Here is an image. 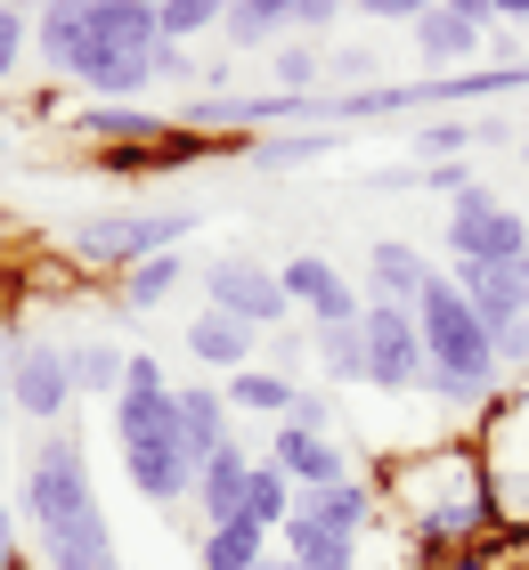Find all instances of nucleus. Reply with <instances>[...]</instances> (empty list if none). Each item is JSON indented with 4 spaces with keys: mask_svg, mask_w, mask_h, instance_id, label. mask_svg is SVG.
Here are the masks:
<instances>
[{
    "mask_svg": "<svg viewBox=\"0 0 529 570\" xmlns=\"http://www.w3.org/2000/svg\"><path fill=\"white\" fill-rule=\"evenodd\" d=\"M489 24H497V9H489V0H440V9H423V17L408 24V41H415V58H423V66L464 73L472 58H481Z\"/></svg>",
    "mask_w": 529,
    "mask_h": 570,
    "instance_id": "f8f14e48",
    "label": "nucleus"
},
{
    "mask_svg": "<svg viewBox=\"0 0 529 570\" xmlns=\"http://www.w3.org/2000/svg\"><path fill=\"white\" fill-rule=\"evenodd\" d=\"M415 334H423V367H457L472 383H497V343H489L481 309L464 302V285L448 277V269H432V285H423Z\"/></svg>",
    "mask_w": 529,
    "mask_h": 570,
    "instance_id": "20e7f679",
    "label": "nucleus"
},
{
    "mask_svg": "<svg viewBox=\"0 0 529 570\" xmlns=\"http://www.w3.org/2000/svg\"><path fill=\"white\" fill-rule=\"evenodd\" d=\"M294 498H302V489L285 481L270 456H261V464H253V481H245V522H261V530H285V522H294Z\"/></svg>",
    "mask_w": 529,
    "mask_h": 570,
    "instance_id": "cd10ccee",
    "label": "nucleus"
},
{
    "mask_svg": "<svg viewBox=\"0 0 529 570\" xmlns=\"http://www.w3.org/2000/svg\"><path fill=\"white\" fill-rule=\"evenodd\" d=\"M0 489H9V449H0Z\"/></svg>",
    "mask_w": 529,
    "mask_h": 570,
    "instance_id": "49530a36",
    "label": "nucleus"
},
{
    "mask_svg": "<svg viewBox=\"0 0 529 570\" xmlns=\"http://www.w3.org/2000/svg\"><path fill=\"white\" fill-rule=\"evenodd\" d=\"M529 90V58H497L481 73H432V82H366V90H326L317 122H375V115H423V107H481V98Z\"/></svg>",
    "mask_w": 529,
    "mask_h": 570,
    "instance_id": "f03ea898",
    "label": "nucleus"
},
{
    "mask_svg": "<svg viewBox=\"0 0 529 570\" xmlns=\"http://www.w3.org/2000/svg\"><path fill=\"white\" fill-rule=\"evenodd\" d=\"M285 424H294V432H334V400H317V392H294Z\"/></svg>",
    "mask_w": 529,
    "mask_h": 570,
    "instance_id": "4c0bfd02",
    "label": "nucleus"
},
{
    "mask_svg": "<svg viewBox=\"0 0 529 570\" xmlns=\"http://www.w3.org/2000/svg\"><path fill=\"white\" fill-rule=\"evenodd\" d=\"M172 416H179V440H188V456L204 464L212 449H228V440H236V407H228V392H204V383H196V392H172Z\"/></svg>",
    "mask_w": 529,
    "mask_h": 570,
    "instance_id": "412c9836",
    "label": "nucleus"
},
{
    "mask_svg": "<svg viewBox=\"0 0 529 570\" xmlns=\"http://www.w3.org/2000/svg\"><path fill=\"white\" fill-rule=\"evenodd\" d=\"M342 139H334V122H294V131H277V139H245V164L253 171H310V164H326Z\"/></svg>",
    "mask_w": 529,
    "mask_h": 570,
    "instance_id": "aec40b11",
    "label": "nucleus"
},
{
    "mask_svg": "<svg viewBox=\"0 0 529 570\" xmlns=\"http://www.w3.org/2000/svg\"><path fill=\"white\" fill-rule=\"evenodd\" d=\"M253 449L245 440H228V449H212L204 464H196V513L204 522H236V513H245V481H253Z\"/></svg>",
    "mask_w": 529,
    "mask_h": 570,
    "instance_id": "f3484780",
    "label": "nucleus"
},
{
    "mask_svg": "<svg viewBox=\"0 0 529 570\" xmlns=\"http://www.w3.org/2000/svg\"><path fill=\"white\" fill-rule=\"evenodd\" d=\"M270 562V530L261 522H204V538H196V570H261Z\"/></svg>",
    "mask_w": 529,
    "mask_h": 570,
    "instance_id": "5701e85b",
    "label": "nucleus"
},
{
    "mask_svg": "<svg viewBox=\"0 0 529 570\" xmlns=\"http://www.w3.org/2000/svg\"><path fill=\"white\" fill-rule=\"evenodd\" d=\"M448 277L464 285V302L481 309V326H489V334L506 326V318H521V309H529V302H521V285H513V269H497V262H457Z\"/></svg>",
    "mask_w": 529,
    "mask_h": 570,
    "instance_id": "b1692460",
    "label": "nucleus"
},
{
    "mask_svg": "<svg viewBox=\"0 0 529 570\" xmlns=\"http://www.w3.org/2000/svg\"><path fill=\"white\" fill-rule=\"evenodd\" d=\"M17 513L33 530H58V522H74V513H98V489H90V456H82V432H49L41 449H33V464H25V498H17Z\"/></svg>",
    "mask_w": 529,
    "mask_h": 570,
    "instance_id": "39448f33",
    "label": "nucleus"
},
{
    "mask_svg": "<svg viewBox=\"0 0 529 570\" xmlns=\"http://www.w3.org/2000/svg\"><path fill=\"white\" fill-rule=\"evenodd\" d=\"M351 9H359L366 24H415L423 9H440V0H351Z\"/></svg>",
    "mask_w": 529,
    "mask_h": 570,
    "instance_id": "e433bc0d",
    "label": "nucleus"
},
{
    "mask_svg": "<svg viewBox=\"0 0 529 570\" xmlns=\"http://www.w3.org/2000/svg\"><path fill=\"white\" fill-rule=\"evenodd\" d=\"M179 277H188V253H147L139 269L115 277V294H123V309H155V302L179 294Z\"/></svg>",
    "mask_w": 529,
    "mask_h": 570,
    "instance_id": "a878e982",
    "label": "nucleus"
},
{
    "mask_svg": "<svg viewBox=\"0 0 529 570\" xmlns=\"http://www.w3.org/2000/svg\"><path fill=\"white\" fill-rule=\"evenodd\" d=\"M270 90H285V98H317V90H326V49H310V41L270 49Z\"/></svg>",
    "mask_w": 529,
    "mask_h": 570,
    "instance_id": "c756f323",
    "label": "nucleus"
},
{
    "mask_svg": "<svg viewBox=\"0 0 529 570\" xmlns=\"http://www.w3.org/2000/svg\"><path fill=\"white\" fill-rule=\"evenodd\" d=\"M334 0H302V9H294V33H334Z\"/></svg>",
    "mask_w": 529,
    "mask_h": 570,
    "instance_id": "a19ab883",
    "label": "nucleus"
},
{
    "mask_svg": "<svg viewBox=\"0 0 529 570\" xmlns=\"http://www.w3.org/2000/svg\"><path fill=\"white\" fill-rule=\"evenodd\" d=\"M423 285H432V269H423L415 245H400V237H375V245H366V302H400V309H415Z\"/></svg>",
    "mask_w": 529,
    "mask_h": 570,
    "instance_id": "6ab92c4d",
    "label": "nucleus"
},
{
    "mask_svg": "<svg viewBox=\"0 0 529 570\" xmlns=\"http://www.w3.org/2000/svg\"><path fill=\"white\" fill-rule=\"evenodd\" d=\"M25 49H33V9H17V0H0V90L17 82Z\"/></svg>",
    "mask_w": 529,
    "mask_h": 570,
    "instance_id": "72a5a7b5",
    "label": "nucleus"
},
{
    "mask_svg": "<svg viewBox=\"0 0 529 570\" xmlns=\"http://www.w3.org/2000/svg\"><path fill=\"white\" fill-rule=\"evenodd\" d=\"M188 213H98V220H74L66 245L82 253V262H106V269H139L147 253H179L188 237Z\"/></svg>",
    "mask_w": 529,
    "mask_h": 570,
    "instance_id": "423d86ee",
    "label": "nucleus"
},
{
    "mask_svg": "<svg viewBox=\"0 0 529 570\" xmlns=\"http://www.w3.org/2000/svg\"><path fill=\"white\" fill-rule=\"evenodd\" d=\"M366 392H383V400H408L415 383H423V334H415V309L400 302H366Z\"/></svg>",
    "mask_w": 529,
    "mask_h": 570,
    "instance_id": "6e6552de",
    "label": "nucleus"
},
{
    "mask_svg": "<svg viewBox=\"0 0 529 570\" xmlns=\"http://www.w3.org/2000/svg\"><path fill=\"white\" fill-rule=\"evenodd\" d=\"M489 9L506 17V24H529V0H489Z\"/></svg>",
    "mask_w": 529,
    "mask_h": 570,
    "instance_id": "37998d69",
    "label": "nucleus"
},
{
    "mask_svg": "<svg viewBox=\"0 0 529 570\" xmlns=\"http://www.w3.org/2000/svg\"><path fill=\"white\" fill-rule=\"evenodd\" d=\"M66 358H74V392H90V400H115V392H123L130 351H115V343H82V351H66Z\"/></svg>",
    "mask_w": 529,
    "mask_h": 570,
    "instance_id": "7c9ffc66",
    "label": "nucleus"
},
{
    "mask_svg": "<svg viewBox=\"0 0 529 570\" xmlns=\"http://www.w3.org/2000/svg\"><path fill=\"white\" fill-rule=\"evenodd\" d=\"M277 285H285L294 309H310V326H359L366 318V285H351L326 253H294V262L277 269Z\"/></svg>",
    "mask_w": 529,
    "mask_h": 570,
    "instance_id": "ddd939ff",
    "label": "nucleus"
},
{
    "mask_svg": "<svg viewBox=\"0 0 529 570\" xmlns=\"http://www.w3.org/2000/svg\"><path fill=\"white\" fill-rule=\"evenodd\" d=\"M285 24H294V0H228L221 33H228V49H270Z\"/></svg>",
    "mask_w": 529,
    "mask_h": 570,
    "instance_id": "bb28decb",
    "label": "nucleus"
},
{
    "mask_svg": "<svg viewBox=\"0 0 529 570\" xmlns=\"http://www.w3.org/2000/svg\"><path fill=\"white\" fill-rule=\"evenodd\" d=\"M261 570H277V554H270V562H261Z\"/></svg>",
    "mask_w": 529,
    "mask_h": 570,
    "instance_id": "09e8293b",
    "label": "nucleus"
},
{
    "mask_svg": "<svg viewBox=\"0 0 529 570\" xmlns=\"http://www.w3.org/2000/svg\"><path fill=\"white\" fill-rule=\"evenodd\" d=\"M448 253H457V262H497V269H513L521 253H529V220L513 213V204H497L481 179H472L464 196H448Z\"/></svg>",
    "mask_w": 529,
    "mask_h": 570,
    "instance_id": "0eeeda50",
    "label": "nucleus"
},
{
    "mask_svg": "<svg viewBox=\"0 0 529 570\" xmlns=\"http://www.w3.org/2000/svg\"><path fill=\"white\" fill-rule=\"evenodd\" d=\"M375 489H383V505L400 513L408 547L423 562H448V554H472V547H497V538H506L497 530V505H489V473H481L472 432L391 456Z\"/></svg>",
    "mask_w": 529,
    "mask_h": 570,
    "instance_id": "f257e3e1",
    "label": "nucleus"
},
{
    "mask_svg": "<svg viewBox=\"0 0 529 570\" xmlns=\"http://www.w3.org/2000/svg\"><path fill=\"white\" fill-rule=\"evenodd\" d=\"M123 481H130V498H147V505H188L196 498V456H188V440H179V416L123 440Z\"/></svg>",
    "mask_w": 529,
    "mask_h": 570,
    "instance_id": "1a4fd4ad",
    "label": "nucleus"
},
{
    "mask_svg": "<svg viewBox=\"0 0 529 570\" xmlns=\"http://www.w3.org/2000/svg\"><path fill=\"white\" fill-rule=\"evenodd\" d=\"M489 343H497V375H529V309H521V318H506Z\"/></svg>",
    "mask_w": 529,
    "mask_h": 570,
    "instance_id": "f704fd0d",
    "label": "nucleus"
},
{
    "mask_svg": "<svg viewBox=\"0 0 529 570\" xmlns=\"http://www.w3.org/2000/svg\"><path fill=\"white\" fill-rule=\"evenodd\" d=\"M0 351H9V407L58 432L66 400H74V358L58 343H41V334H33V343H0Z\"/></svg>",
    "mask_w": 529,
    "mask_h": 570,
    "instance_id": "9b49d317",
    "label": "nucleus"
},
{
    "mask_svg": "<svg viewBox=\"0 0 529 570\" xmlns=\"http://www.w3.org/2000/svg\"><path fill=\"white\" fill-rule=\"evenodd\" d=\"M0 155H9V131H0Z\"/></svg>",
    "mask_w": 529,
    "mask_h": 570,
    "instance_id": "de8ad7c7",
    "label": "nucleus"
},
{
    "mask_svg": "<svg viewBox=\"0 0 529 570\" xmlns=\"http://www.w3.org/2000/svg\"><path fill=\"white\" fill-rule=\"evenodd\" d=\"M204 309H228V318H245V326H261V334H277L285 318H294V302H285L277 269L245 262V253H228V262L204 269Z\"/></svg>",
    "mask_w": 529,
    "mask_h": 570,
    "instance_id": "9d476101",
    "label": "nucleus"
},
{
    "mask_svg": "<svg viewBox=\"0 0 529 570\" xmlns=\"http://www.w3.org/2000/svg\"><path fill=\"white\" fill-rule=\"evenodd\" d=\"M74 131H82V139H115V147H155V139H172L179 122L147 115V107H106V98H90V107L74 115Z\"/></svg>",
    "mask_w": 529,
    "mask_h": 570,
    "instance_id": "4be33fe9",
    "label": "nucleus"
},
{
    "mask_svg": "<svg viewBox=\"0 0 529 570\" xmlns=\"http://www.w3.org/2000/svg\"><path fill=\"white\" fill-rule=\"evenodd\" d=\"M164 9V41H196V33H221L228 0H155Z\"/></svg>",
    "mask_w": 529,
    "mask_h": 570,
    "instance_id": "473e14b6",
    "label": "nucleus"
},
{
    "mask_svg": "<svg viewBox=\"0 0 529 570\" xmlns=\"http://www.w3.org/2000/svg\"><path fill=\"white\" fill-rule=\"evenodd\" d=\"M270 464L294 489H326V481H342L351 473V456H342V440L334 432H294V424H277L270 432Z\"/></svg>",
    "mask_w": 529,
    "mask_h": 570,
    "instance_id": "dca6fc26",
    "label": "nucleus"
},
{
    "mask_svg": "<svg viewBox=\"0 0 529 570\" xmlns=\"http://www.w3.org/2000/svg\"><path fill=\"white\" fill-rule=\"evenodd\" d=\"M317 367L334 383H366V334L359 326H317Z\"/></svg>",
    "mask_w": 529,
    "mask_h": 570,
    "instance_id": "2f4dec72",
    "label": "nucleus"
},
{
    "mask_svg": "<svg viewBox=\"0 0 529 570\" xmlns=\"http://www.w3.org/2000/svg\"><path fill=\"white\" fill-rule=\"evenodd\" d=\"M294 9H302V0H294Z\"/></svg>",
    "mask_w": 529,
    "mask_h": 570,
    "instance_id": "3c124183",
    "label": "nucleus"
},
{
    "mask_svg": "<svg viewBox=\"0 0 529 570\" xmlns=\"http://www.w3.org/2000/svg\"><path fill=\"white\" fill-rule=\"evenodd\" d=\"M481 139H506V131H489V122H472V115H440V122H423L408 147L423 155V164H457V155L481 147Z\"/></svg>",
    "mask_w": 529,
    "mask_h": 570,
    "instance_id": "c85d7f7f",
    "label": "nucleus"
},
{
    "mask_svg": "<svg viewBox=\"0 0 529 570\" xmlns=\"http://www.w3.org/2000/svg\"><path fill=\"white\" fill-rule=\"evenodd\" d=\"M294 392H302V383H294V375H277V367H261V358L228 375V407H236V416H270V424H285Z\"/></svg>",
    "mask_w": 529,
    "mask_h": 570,
    "instance_id": "393cba45",
    "label": "nucleus"
},
{
    "mask_svg": "<svg viewBox=\"0 0 529 570\" xmlns=\"http://www.w3.org/2000/svg\"><path fill=\"white\" fill-rule=\"evenodd\" d=\"M0 570H25V538H17V513L0 498Z\"/></svg>",
    "mask_w": 529,
    "mask_h": 570,
    "instance_id": "ea45409f",
    "label": "nucleus"
},
{
    "mask_svg": "<svg viewBox=\"0 0 529 570\" xmlns=\"http://www.w3.org/2000/svg\"><path fill=\"white\" fill-rule=\"evenodd\" d=\"M33 547H41V570H123L106 513H74L58 530H33Z\"/></svg>",
    "mask_w": 529,
    "mask_h": 570,
    "instance_id": "2eb2a0df",
    "label": "nucleus"
},
{
    "mask_svg": "<svg viewBox=\"0 0 529 570\" xmlns=\"http://www.w3.org/2000/svg\"><path fill=\"white\" fill-rule=\"evenodd\" d=\"M521 164H529V139H521Z\"/></svg>",
    "mask_w": 529,
    "mask_h": 570,
    "instance_id": "8fccbe9b",
    "label": "nucleus"
},
{
    "mask_svg": "<svg viewBox=\"0 0 529 570\" xmlns=\"http://www.w3.org/2000/svg\"><path fill=\"white\" fill-rule=\"evenodd\" d=\"M513 285H521V302H529V253H521V262H513Z\"/></svg>",
    "mask_w": 529,
    "mask_h": 570,
    "instance_id": "c03bdc74",
    "label": "nucleus"
},
{
    "mask_svg": "<svg viewBox=\"0 0 529 570\" xmlns=\"http://www.w3.org/2000/svg\"><path fill=\"white\" fill-rule=\"evenodd\" d=\"M0 440H9V383H0Z\"/></svg>",
    "mask_w": 529,
    "mask_h": 570,
    "instance_id": "a18cd8bd",
    "label": "nucleus"
},
{
    "mask_svg": "<svg viewBox=\"0 0 529 570\" xmlns=\"http://www.w3.org/2000/svg\"><path fill=\"white\" fill-rule=\"evenodd\" d=\"M472 449H481V473H489L497 530L529 538V383L521 392H497L481 416H472Z\"/></svg>",
    "mask_w": 529,
    "mask_h": 570,
    "instance_id": "7ed1b4c3",
    "label": "nucleus"
},
{
    "mask_svg": "<svg viewBox=\"0 0 529 570\" xmlns=\"http://www.w3.org/2000/svg\"><path fill=\"white\" fill-rule=\"evenodd\" d=\"M179 343H188V358H196V367H221V375H236V367H253V351H261V326L228 318V309H196Z\"/></svg>",
    "mask_w": 529,
    "mask_h": 570,
    "instance_id": "a211bd4d",
    "label": "nucleus"
},
{
    "mask_svg": "<svg viewBox=\"0 0 529 570\" xmlns=\"http://www.w3.org/2000/svg\"><path fill=\"white\" fill-rule=\"evenodd\" d=\"M294 513H302V522H317V530H334V538H366V530H375V513H383V489L359 481V473H342V481H326V489H302Z\"/></svg>",
    "mask_w": 529,
    "mask_h": 570,
    "instance_id": "4468645a",
    "label": "nucleus"
},
{
    "mask_svg": "<svg viewBox=\"0 0 529 570\" xmlns=\"http://www.w3.org/2000/svg\"><path fill=\"white\" fill-rule=\"evenodd\" d=\"M270 351H277V375H294V367H302V358H310L317 343H302L294 326H277V343H270Z\"/></svg>",
    "mask_w": 529,
    "mask_h": 570,
    "instance_id": "79ce46f5",
    "label": "nucleus"
},
{
    "mask_svg": "<svg viewBox=\"0 0 529 570\" xmlns=\"http://www.w3.org/2000/svg\"><path fill=\"white\" fill-rule=\"evenodd\" d=\"M155 82H196L204 90V73H196V58H188V41H155Z\"/></svg>",
    "mask_w": 529,
    "mask_h": 570,
    "instance_id": "c9c22d12",
    "label": "nucleus"
},
{
    "mask_svg": "<svg viewBox=\"0 0 529 570\" xmlns=\"http://www.w3.org/2000/svg\"><path fill=\"white\" fill-rule=\"evenodd\" d=\"M123 392H172V383H164V358H155V351H130V367H123Z\"/></svg>",
    "mask_w": 529,
    "mask_h": 570,
    "instance_id": "58836bf2",
    "label": "nucleus"
}]
</instances>
